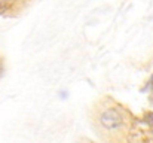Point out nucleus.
I'll return each instance as SVG.
<instances>
[{"label":"nucleus","mask_w":153,"mask_h":143,"mask_svg":"<svg viewBox=\"0 0 153 143\" xmlns=\"http://www.w3.org/2000/svg\"><path fill=\"white\" fill-rule=\"evenodd\" d=\"M94 122L102 136L108 139L122 137L128 131L126 110L111 98H102L95 106Z\"/></svg>","instance_id":"f257e3e1"},{"label":"nucleus","mask_w":153,"mask_h":143,"mask_svg":"<svg viewBox=\"0 0 153 143\" xmlns=\"http://www.w3.org/2000/svg\"><path fill=\"white\" fill-rule=\"evenodd\" d=\"M147 90H153V75L150 76V79H149V82H147V85L144 87L143 91H147Z\"/></svg>","instance_id":"f03ea898"},{"label":"nucleus","mask_w":153,"mask_h":143,"mask_svg":"<svg viewBox=\"0 0 153 143\" xmlns=\"http://www.w3.org/2000/svg\"><path fill=\"white\" fill-rule=\"evenodd\" d=\"M3 73H4V66H3V61L0 60V78L3 76Z\"/></svg>","instance_id":"7ed1b4c3"}]
</instances>
